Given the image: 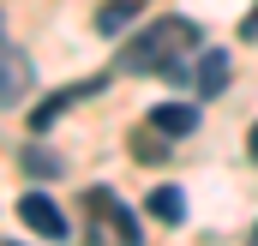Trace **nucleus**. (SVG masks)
<instances>
[{"label":"nucleus","instance_id":"obj_4","mask_svg":"<svg viewBox=\"0 0 258 246\" xmlns=\"http://www.w3.org/2000/svg\"><path fill=\"white\" fill-rule=\"evenodd\" d=\"M90 210L102 216V228H108L114 240H138V216H132V210L108 192V186H96V192H90Z\"/></svg>","mask_w":258,"mask_h":246},{"label":"nucleus","instance_id":"obj_6","mask_svg":"<svg viewBox=\"0 0 258 246\" xmlns=\"http://www.w3.org/2000/svg\"><path fill=\"white\" fill-rule=\"evenodd\" d=\"M96 90H102V78H84V84H66V90H54V96L36 108V120H30V126H36V132H42V126H54L66 108H72V102H84V96H96Z\"/></svg>","mask_w":258,"mask_h":246},{"label":"nucleus","instance_id":"obj_5","mask_svg":"<svg viewBox=\"0 0 258 246\" xmlns=\"http://www.w3.org/2000/svg\"><path fill=\"white\" fill-rule=\"evenodd\" d=\"M228 78H234L228 48H204V54H198V96H222V90H228Z\"/></svg>","mask_w":258,"mask_h":246},{"label":"nucleus","instance_id":"obj_9","mask_svg":"<svg viewBox=\"0 0 258 246\" xmlns=\"http://www.w3.org/2000/svg\"><path fill=\"white\" fill-rule=\"evenodd\" d=\"M132 6H138V0H114V6H102V12H96V30H108V36H114V30L132 18Z\"/></svg>","mask_w":258,"mask_h":246},{"label":"nucleus","instance_id":"obj_1","mask_svg":"<svg viewBox=\"0 0 258 246\" xmlns=\"http://www.w3.org/2000/svg\"><path fill=\"white\" fill-rule=\"evenodd\" d=\"M192 42H198L192 18H156L120 48V72H168V78H180V54Z\"/></svg>","mask_w":258,"mask_h":246},{"label":"nucleus","instance_id":"obj_11","mask_svg":"<svg viewBox=\"0 0 258 246\" xmlns=\"http://www.w3.org/2000/svg\"><path fill=\"white\" fill-rule=\"evenodd\" d=\"M138 156H144V162H162V156H168V150H162V144H156V138H138Z\"/></svg>","mask_w":258,"mask_h":246},{"label":"nucleus","instance_id":"obj_13","mask_svg":"<svg viewBox=\"0 0 258 246\" xmlns=\"http://www.w3.org/2000/svg\"><path fill=\"white\" fill-rule=\"evenodd\" d=\"M252 156H258V126H252Z\"/></svg>","mask_w":258,"mask_h":246},{"label":"nucleus","instance_id":"obj_10","mask_svg":"<svg viewBox=\"0 0 258 246\" xmlns=\"http://www.w3.org/2000/svg\"><path fill=\"white\" fill-rule=\"evenodd\" d=\"M24 168H30V174H54L60 162H54L48 150H36V144H30V150H24Z\"/></svg>","mask_w":258,"mask_h":246},{"label":"nucleus","instance_id":"obj_2","mask_svg":"<svg viewBox=\"0 0 258 246\" xmlns=\"http://www.w3.org/2000/svg\"><path fill=\"white\" fill-rule=\"evenodd\" d=\"M30 60H24V48H12L6 42V18H0V108H18L24 96H30Z\"/></svg>","mask_w":258,"mask_h":246},{"label":"nucleus","instance_id":"obj_12","mask_svg":"<svg viewBox=\"0 0 258 246\" xmlns=\"http://www.w3.org/2000/svg\"><path fill=\"white\" fill-rule=\"evenodd\" d=\"M246 36H258V12H252V18H246Z\"/></svg>","mask_w":258,"mask_h":246},{"label":"nucleus","instance_id":"obj_7","mask_svg":"<svg viewBox=\"0 0 258 246\" xmlns=\"http://www.w3.org/2000/svg\"><path fill=\"white\" fill-rule=\"evenodd\" d=\"M150 126L168 132V138H186V132L198 126V108L192 102H162V108H150Z\"/></svg>","mask_w":258,"mask_h":246},{"label":"nucleus","instance_id":"obj_3","mask_svg":"<svg viewBox=\"0 0 258 246\" xmlns=\"http://www.w3.org/2000/svg\"><path fill=\"white\" fill-rule=\"evenodd\" d=\"M18 216H24V228H36L42 240H66V216H60V204H54L48 192H24V198H18Z\"/></svg>","mask_w":258,"mask_h":246},{"label":"nucleus","instance_id":"obj_8","mask_svg":"<svg viewBox=\"0 0 258 246\" xmlns=\"http://www.w3.org/2000/svg\"><path fill=\"white\" fill-rule=\"evenodd\" d=\"M150 216H156V222H186V198H180V186H156V192H150Z\"/></svg>","mask_w":258,"mask_h":246}]
</instances>
